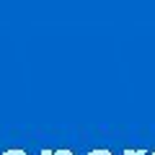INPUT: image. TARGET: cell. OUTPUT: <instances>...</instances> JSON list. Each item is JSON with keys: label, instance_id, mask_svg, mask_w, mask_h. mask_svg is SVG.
<instances>
[{"label": "cell", "instance_id": "3957f363", "mask_svg": "<svg viewBox=\"0 0 155 155\" xmlns=\"http://www.w3.org/2000/svg\"><path fill=\"white\" fill-rule=\"evenodd\" d=\"M41 155H54V153H52V150H47V147H44V150H41Z\"/></svg>", "mask_w": 155, "mask_h": 155}, {"label": "cell", "instance_id": "5b68a950", "mask_svg": "<svg viewBox=\"0 0 155 155\" xmlns=\"http://www.w3.org/2000/svg\"><path fill=\"white\" fill-rule=\"evenodd\" d=\"M88 155H91V153H88Z\"/></svg>", "mask_w": 155, "mask_h": 155}, {"label": "cell", "instance_id": "7a4b0ae2", "mask_svg": "<svg viewBox=\"0 0 155 155\" xmlns=\"http://www.w3.org/2000/svg\"><path fill=\"white\" fill-rule=\"evenodd\" d=\"M54 155H75V153H72V150H67V147H62V150H57Z\"/></svg>", "mask_w": 155, "mask_h": 155}, {"label": "cell", "instance_id": "277c9868", "mask_svg": "<svg viewBox=\"0 0 155 155\" xmlns=\"http://www.w3.org/2000/svg\"><path fill=\"white\" fill-rule=\"evenodd\" d=\"M3 155H13V150H5V153H3Z\"/></svg>", "mask_w": 155, "mask_h": 155}, {"label": "cell", "instance_id": "6da1fadb", "mask_svg": "<svg viewBox=\"0 0 155 155\" xmlns=\"http://www.w3.org/2000/svg\"><path fill=\"white\" fill-rule=\"evenodd\" d=\"M124 155H147L145 150H124Z\"/></svg>", "mask_w": 155, "mask_h": 155}]
</instances>
